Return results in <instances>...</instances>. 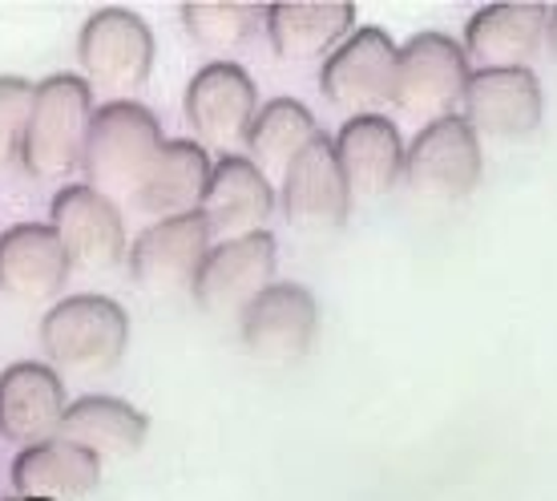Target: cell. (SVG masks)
<instances>
[{"mask_svg": "<svg viewBox=\"0 0 557 501\" xmlns=\"http://www.w3.org/2000/svg\"><path fill=\"white\" fill-rule=\"evenodd\" d=\"M162 146H166L162 125L146 106L129 98L98 106L82 154L85 186L106 195L113 207L117 203L138 207L141 191H146V182H150L153 167H158Z\"/></svg>", "mask_w": 557, "mask_h": 501, "instance_id": "6da1fadb", "label": "cell"}, {"mask_svg": "<svg viewBox=\"0 0 557 501\" xmlns=\"http://www.w3.org/2000/svg\"><path fill=\"white\" fill-rule=\"evenodd\" d=\"M94 113H98L94 85L77 73H53V77L37 82L25 142H21V167L28 170V179L57 182L82 170Z\"/></svg>", "mask_w": 557, "mask_h": 501, "instance_id": "7a4b0ae2", "label": "cell"}, {"mask_svg": "<svg viewBox=\"0 0 557 501\" xmlns=\"http://www.w3.org/2000/svg\"><path fill=\"white\" fill-rule=\"evenodd\" d=\"M41 344L45 356L70 376H101L126 356L129 316L106 295H70L45 311Z\"/></svg>", "mask_w": 557, "mask_h": 501, "instance_id": "3957f363", "label": "cell"}, {"mask_svg": "<svg viewBox=\"0 0 557 501\" xmlns=\"http://www.w3.org/2000/svg\"><path fill=\"white\" fill-rule=\"evenodd\" d=\"M481 134L465 122V113L436 118L408 142L405 182L408 191L429 203H457L473 195L481 182Z\"/></svg>", "mask_w": 557, "mask_h": 501, "instance_id": "277c9868", "label": "cell"}, {"mask_svg": "<svg viewBox=\"0 0 557 501\" xmlns=\"http://www.w3.org/2000/svg\"><path fill=\"white\" fill-rule=\"evenodd\" d=\"M469 77H473V65L465 57V45L445 33H417L400 49L392 106H400L408 118L429 125L436 118H448L453 106H460Z\"/></svg>", "mask_w": 557, "mask_h": 501, "instance_id": "5b68a950", "label": "cell"}, {"mask_svg": "<svg viewBox=\"0 0 557 501\" xmlns=\"http://www.w3.org/2000/svg\"><path fill=\"white\" fill-rule=\"evenodd\" d=\"M396 65H400V49L384 28L368 25L356 28L348 41L339 45L320 70L323 98L348 110L351 118L360 113H376L380 106H392L396 94Z\"/></svg>", "mask_w": 557, "mask_h": 501, "instance_id": "8992f818", "label": "cell"}, {"mask_svg": "<svg viewBox=\"0 0 557 501\" xmlns=\"http://www.w3.org/2000/svg\"><path fill=\"white\" fill-rule=\"evenodd\" d=\"M210 239L214 231L202 219V210L178 215V219H158L129 243V276L150 295L195 292L198 271L214 247Z\"/></svg>", "mask_w": 557, "mask_h": 501, "instance_id": "52a82bcc", "label": "cell"}, {"mask_svg": "<svg viewBox=\"0 0 557 501\" xmlns=\"http://www.w3.org/2000/svg\"><path fill=\"white\" fill-rule=\"evenodd\" d=\"M77 61L89 85H98L106 94H129L150 77V25L129 9H98L77 33Z\"/></svg>", "mask_w": 557, "mask_h": 501, "instance_id": "ba28073f", "label": "cell"}, {"mask_svg": "<svg viewBox=\"0 0 557 501\" xmlns=\"http://www.w3.org/2000/svg\"><path fill=\"white\" fill-rule=\"evenodd\" d=\"M275 259L278 247L271 231L223 239V243L210 247L190 295L214 316H243L275 283Z\"/></svg>", "mask_w": 557, "mask_h": 501, "instance_id": "9c48e42d", "label": "cell"}, {"mask_svg": "<svg viewBox=\"0 0 557 501\" xmlns=\"http://www.w3.org/2000/svg\"><path fill=\"white\" fill-rule=\"evenodd\" d=\"M320 332V307L315 295L299 283H271L243 316H238V335L243 349L263 364H295L304 361Z\"/></svg>", "mask_w": 557, "mask_h": 501, "instance_id": "30bf717a", "label": "cell"}, {"mask_svg": "<svg viewBox=\"0 0 557 501\" xmlns=\"http://www.w3.org/2000/svg\"><path fill=\"white\" fill-rule=\"evenodd\" d=\"M49 227L61 239L70 264L82 271H106L122 255H129L126 223H122L117 207L85 182L57 191L53 207H49Z\"/></svg>", "mask_w": 557, "mask_h": 501, "instance_id": "8fae6325", "label": "cell"}, {"mask_svg": "<svg viewBox=\"0 0 557 501\" xmlns=\"http://www.w3.org/2000/svg\"><path fill=\"white\" fill-rule=\"evenodd\" d=\"M278 207L287 215V223L299 231H339L351 210L348 182L335 158V142L327 134H315L292 170L283 174V191H278Z\"/></svg>", "mask_w": 557, "mask_h": 501, "instance_id": "7c38bea8", "label": "cell"}, {"mask_svg": "<svg viewBox=\"0 0 557 501\" xmlns=\"http://www.w3.org/2000/svg\"><path fill=\"white\" fill-rule=\"evenodd\" d=\"M335 158L344 170L351 203H376L388 198L405 182L408 146L400 130L384 113H360L335 130Z\"/></svg>", "mask_w": 557, "mask_h": 501, "instance_id": "4fadbf2b", "label": "cell"}, {"mask_svg": "<svg viewBox=\"0 0 557 501\" xmlns=\"http://www.w3.org/2000/svg\"><path fill=\"white\" fill-rule=\"evenodd\" d=\"M259 113V89L251 73L235 61H207L186 85V118L207 146H235L247 142Z\"/></svg>", "mask_w": 557, "mask_h": 501, "instance_id": "5bb4252c", "label": "cell"}, {"mask_svg": "<svg viewBox=\"0 0 557 501\" xmlns=\"http://www.w3.org/2000/svg\"><path fill=\"white\" fill-rule=\"evenodd\" d=\"M460 106H465V122L473 125L476 134L517 142L530 138L542 125L545 94L530 65L525 70H473Z\"/></svg>", "mask_w": 557, "mask_h": 501, "instance_id": "9a60e30c", "label": "cell"}, {"mask_svg": "<svg viewBox=\"0 0 557 501\" xmlns=\"http://www.w3.org/2000/svg\"><path fill=\"white\" fill-rule=\"evenodd\" d=\"M549 37V4L502 0L485 4L465 25V57L476 70H525Z\"/></svg>", "mask_w": 557, "mask_h": 501, "instance_id": "2e32d148", "label": "cell"}, {"mask_svg": "<svg viewBox=\"0 0 557 501\" xmlns=\"http://www.w3.org/2000/svg\"><path fill=\"white\" fill-rule=\"evenodd\" d=\"M65 384L53 364L21 361L0 372V437L28 449L57 437L65 417Z\"/></svg>", "mask_w": 557, "mask_h": 501, "instance_id": "e0dca14e", "label": "cell"}, {"mask_svg": "<svg viewBox=\"0 0 557 501\" xmlns=\"http://www.w3.org/2000/svg\"><path fill=\"white\" fill-rule=\"evenodd\" d=\"M278 207V195L271 179L243 154H223L210 170L207 195H202V219L210 231L223 239H243L263 231L271 210Z\"/></svg>", "mask_w": 557, "mask_h": 501, "instance_id": "ac0fdd59", "label": "cell"}, {"mask_svg": "<svg viewBox=\"0 0 557 501\" xmlns=\"http://www.w3.org/2000/svg\"><path fill=\"white\" fill-rule=\"evenodd\" d=\"M73 264L53 227L16 223L0 235V292L16 304L57 300Z\"/></svg>", "mask_w": 557, "mask_h": 501, "instance_id": "d6986e66", "label": "cell"}, {"mask_svg": "<svg viewBox=\"0 0 557 501\" xmlns=\"http://www.w3.org/2000/svg\"><path fill=\"white\" fill-rule=\"evenodd\" d=\"M267 41L283 61H311L327 57L356 33V4L351 0H278L263 4Z\"/></svg>", "mask_w": 557, "mask_h": 501, "instance_id": "ffe728a7", "label": "cell"}, {"mask_svg": "<svg viewBox=\"0 0 557 501\" xmlns=\"http://www.w3.org/2000/svg\"><path fill=\"white\" fill-rule=\"evenodd\" d=\"M101 486V457L73 445L65 437H49L13 457V489L21 501H65L85 498Z\"/></svg>", "mask_w": 557, "mask_h": 501, "instance_id": "44dd1931", "label": "cell"}, {"mask_svg": "<svg viewBox=\"0 0 557 501\" xmlns=\"http://www.w3.org/2000/svg\"><path fill=\"white\" fill-rule=\"evenodd\" d=\"M150 417L117 396H82L65 408L57 437H65L73 445L89 449L94 457H129L146 445Z\"/></svg>", "mask_w": 557, "mask_h": 501, "instance_id": "7402d4cb", "label": "cell"}, {"mask_svg": "<svg viewBox=\"0 0 557 501\" xmlns=\"http://www.w3.org/2000/svg\"><path fill=\"white\" fill-rule=\"evenodd\" d=\"M210 170H214V162H210V154L202 142H186V138L166 142L134 210L153 215V219L195 215V210L202 207V195H207Z\"/></svg>", "mask_w": 557, "mask_h": 501, "instance_id": "603a6c76", "label": "cell"}, {"mask_svg": "<svg viewBox=\"0 0 557 501\" xmlns=\"http://www.w3.org/2000/svg\"><path fill=\"white\" fill-rule=\"evenodd\" d=\"M320 130H315V118L304 101L295 98H271L267 106H259L251 122V134H247V158L263 170L267 179L271 174H287L292 162L311 146Z\"/></svg>", "mask_w": 557, "mask_h": 501, "instance_id": "cb8c5ba5", "label": "cell"}, {"mask_svg": "<svg viewBox=\"0 0 557 501\" xmlns=\"http://www.w3.org/2000/svg\"><path fill=\"white\" fill-rule=\"evenodd\" d=\"M259 21H263V4H238V0H190V4H182V25L207 49H231V45L247 41Z\"/></svg>", "mask_w": 557, "mask_h": 501, "instance_id": "d4e9b609", "label": "cell"}, {"mask_svg": "<svg viewBox=\"0 0 557 501\" xmlns=\"http://www.w3.org/2000/svg\"><path fill=\"white\" fill-rule=\"evenodd\" d=\"M33 94H37V85L28 77H13V73L0 77V170L9 167L13 158H21Z\"/></svg>", "mask_w": 557, "mask_h": 501, "instance_id": "484cf974", "label": "cell"}, {"mask_svg": "<svg viewBox=\"0 0 557 501\" xmlns=\"http://www.w3.org/2000/svg\"><path fill=\"white\" fill-rule=\"evenodd\" d=\"M549 45H554V57H557V4H549Z\"/></svg>", "mask_w": 557, "mask_h": 501, "instance_id": "4316f807", "label": "cell"}]
</instances>
